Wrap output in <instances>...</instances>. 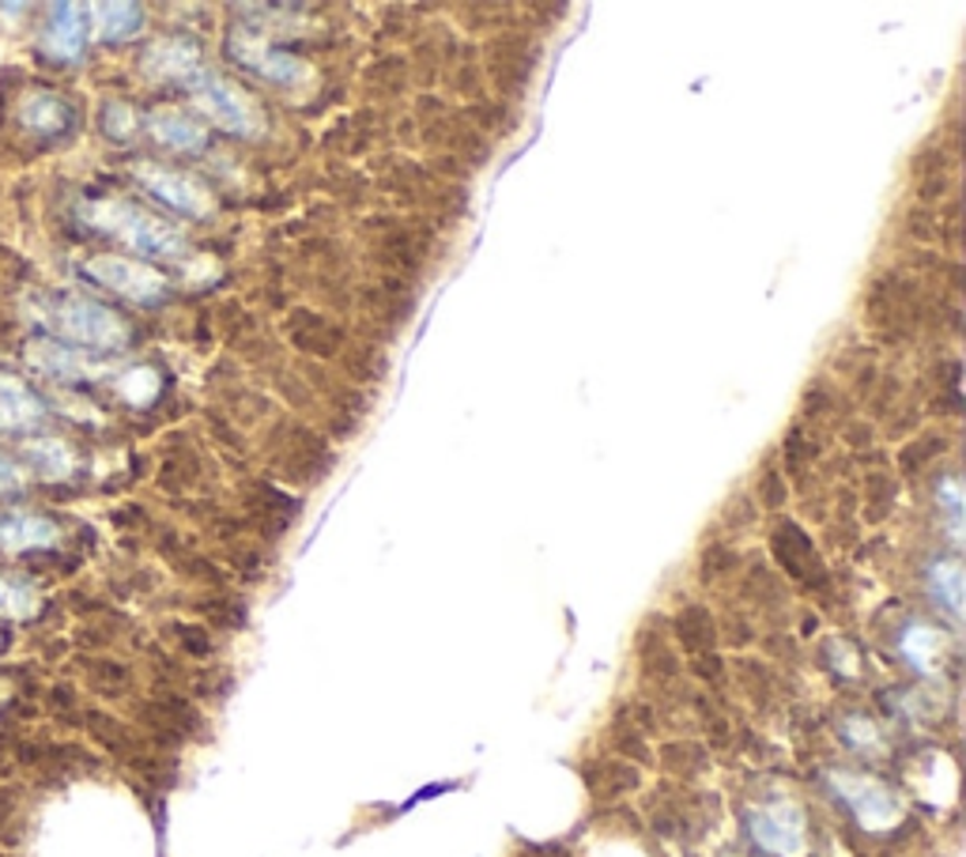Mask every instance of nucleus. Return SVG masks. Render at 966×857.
Listing matches in <instances>:
<instances>
[{"mask_svg":"<svg viewBox=\"0 0 966 857\" xmlns=\"http://www.w3.org/2000/svg\"><path fill=\"white\" fill-rule=\"evenodd\" d=\"M676 635H680V642L683 646L691 650V654H714V639H718V627H714V620H710V612L706 608H683L680 616H676Z\"/></svg>","mask_w":966,"mask_h":857,"instance_id":"4be33fe9","label":"nucleus"},{"mask_svg":"<svg viewBox=\"0 0 966 857\" xmlns=\"http://www.w3.org/2000/svg\"><path fill=\"white\" fill-rule=\"evenodd\" d=\"M103 133L110 136L114 144H125L136 133V114L125 103H106L103 106Z\"/></svg>","mask_w":966,"mask_h":857,"instance_id":"393cba45","label":"nucleus"},{"mask_svg":"<svg viewBox=\"0 0 966 857\" xmlns=\"http://www.w3.org/2000/svg\"><path fill=\"white\" fill-rule=\"evenodd\" d=\"M87 23L95 27V35L103 38V42H129L133 35H140L144 27V12L136 4H95L87 8Z\"/></svg>","mask_w":966,"mask_h":857,"instance_id":"dca6fc26","label":"nucleus"},{"mask_svg":"<svg viewBox=\"0 0 966 857\" xmlns=\"http://www.w3.org/2000/svg\"><path fill=\"white\" fill-rule=\"evenodd\" d=\"M31 605H35L31 590L19 586L12 578H0V612H4V616H27Z\"/></svg>","mask_w":966,"mask_h":857,"instance_id":"a878e982","label":"nucleus"},{"mask_svg":"<svg viewBox=\"0 0 966 857\" xmlns=\"http://www.w3.org/2000/svg\"><path fill=\"white\" fill-rule=\"evenodd\" d=\"M87 8L80 4H53L50 8V19H46V31H42V53L53 57V61H76L84 53V42H87Z\"/></svg>","mask_w":966,"mask_h":857,"instance_id":"6e6552de","label":"nucleus"},{"mask_svg":"<svg viewBox=\"0 0 966 857\" xmlns=\"http://www.w3.org/2000/svg\"><path fill=\"white\" fill-rule=\"evenodd\" d=\"M16 118H19V125H23L27 133L38 136V140H61V136H68L76 129L72 103L61 99L57 91H42V87L19 95Z\"/></svg>","mask_w":966,"mask_h":857,"instance_id":"20e7f679","label":"nucleus"},{"mask_svg":"<svg viewBox=\"0 0 966 857\" xmlns=\"http://www.w3.org/2000/svg\"><path fill=\"white\" fill-rule=\"evenodd\" d=\"M27 461H31V469L38 476H46V480H65V476H72L76 469V457L61 438H31V442H27Z\"/></svg>","mask_w":966,"mask_h":857,"instance_id":"aec40b11","label":"nucleus"},{"mask_svg":"<svg viewBox=\"0 0 966 857\" xmlns=\"http://www.w3.org/2000/svg\"><path fill=\"white\" fill-rule=\"evenodd\" d=\"M152 136L167 148H178V152H197L204 144V133L201 125L193 118H185L178 110H155L152 121H148Z\"/></svg>","mask_w":966,"mask_h":857,"instance_id":"a211bd4d","label":"nucleus"},{"mask_svg":"<svg viewBox=\"0 0 966 857\" xmlns=\"http://www.w3.org/2000/svg\"><path fill=\"white\" fill-rule=\"evenodd\" d=\"M197 103L204 106L212 121H219L231 133H250V103L234 91L231 84H223L219 76H201V84L193 87Z\"/></svg>","mask_w":966,"mask_h":857,"instance_id":"1a4fd4ad","label":"nucleus"},{"mask_svg":"<svg viewBox=\"0 0 966 857\" xmlns=\"http://www.w3.org/2000/svg\"><path fill=\"white\" fill-rule=\"evenodd\" d=\"M333 461H336V454L329 450L314 431H306V427H299V423H284V431H280V469L287 476L318 484Z\"/></svg>","mask_w":966,"mask_h":857,"instance_id":"39448f33","label":"nucleus"},{"mask_svg":"<svg viewBox=\"0 0 966 857\" xmlns=\"http://www.w3.org/2000/svg\"><path fill=\"white\" fill-rule=\"evenodd\" d=\"M536 50L533 42H502L491 53V76L506 95H521L533 80Z\"/></svg>","mask_w":966,"mask_h":857,"instance_id":"ddd939ff","label":"nucleus"},{"mask_svg":"<svg viewBox=\"0 0 966 857\" xmlns=\"http://www.w3.org/2000/svg\"><path fill=\"white\" fill-rule=\"evenodd\" d=\"M729 567H733V552H729L725 544H710L706 555H702V578L714 582L718 574L729 571Z\"/></svg>","mask_w":966,"mask_h":857,"instance_id":"cd10ccee","label":"nucleus"},{"mask_svg":"<svg viewBox=\"0 0 966 857\" xmlns=\"http://www.w3.org/2000/svg\"><path fill=\"white\" fill-rule=\"evenodd\" d=\"M751 839L774 857L804 854V827H800V816L786 805L759 808V812L751 816Z\"/></svg>","mask_w":966,"mask_h":857,"instance_id":"0eeeda50","label":"nucleus"},{"mask_svg":"<svg viewBox=\"0 0 966 857\" xmlns=\"http://www.w3.org/2000/svg\"><path fill=\"white\" fill-rule=\"evenodd\" d=\"M144 72L152 76V80H174V76L189 72L193 65V46L182 42V38H163V42H155L148 53H144Z\"/></svg>","mask_w":966,"mask_h":857,"instance_id":"6ab92c4d","label":"nucleus"},{"mask_svg":"<svg viewBox=\"0 0 966 857\" xmlns=\"http://www.w3.org/2000/svg\"><path fill=\"white\" fill-rule=\"evenodd\" d=\"M38 318L53 337L68 348H91V352H121L129 344V325L110 306L84 295H46L38 303Z\"/></svg>","mask_w":966,"mask_h":857,"instance_id":"f257e3e1","label":"nucleus"},{"mask_svg":"<svg viewBox=\"0 0 966 857\" xmlns=\"http://www.w3.org/2000/svg\"><path fill=\"white\" fill-rule=\"evenodd\" d=\"M46 416L42 397L23 378L0 370V431H27Z\"/></svg>","mask_w":966,"mask_h":857,"instance_id":"9b49d317","label":"nucleus"},{"mask_svg":"<svg viewBox=\"0 0 966 857\" xmlns=\"http://www.w3.org/2000/svg\"><path fill=\"white\" fill-rule=\"evenodd\" d=\"M16 491H23V473H19V465L12 457L0 454V495H16Z\"/></svg>","mask_w":966,"mask_h":857,"instance_id":"c85d7f7f","label":"nucleus"},{"mask_svg":"<svg viewBox=\"0 0 966 857\" xmlns=\"http://www.w3.org/2000/svg\"><path fill=\"white\" fill-rule=\"evenodd\" d=\"M27 363H31L38 374L53 378V382H76L84 378V352L68 344H57V340H31L27 344Z\"/></svg>","mask_w":966,"mask_h":857,"instance_id":"4468645a","label":"nucleus"},{"mask_svg":"<svg viewBox=\"0 0 966 857\" xmlns=\"http://www.w3.org/2000/svg\"><path fill=\"white\" fill-rule=\"evenodd\" d=\"M786 465L793 473H804L808 469V461H812V442H808V435H804V427H793V431L786 435Z\"/></svg>","mask_w":966,"mask_h":857,"instance_id":"bb28decb","label":"nucleus"},{"mask_svg":"<svg viewBox=\"0 0 966 857\" xmlns=\"http://www.w3.org/2000/svg\"><path fill=\"white\" fill-rule=\"evenodd\" d=\"M759 499H763L767 506H782L786 503V480L778 473H763V480H759Z\"/></svg>","mask_w":966,"mask_h":857,"instance_id":"c756f323","label":"nucleus"},{"mask_svg":"<svg viewBox=\"0 0 966 857\" xmlns=\"http://www.w3.org/2000/svg\"><path fill=\"white\" fill-rule=\"evenodd\" d=\"M940 450H944V438H940V435H925V438H917V442H906V450L899 454V469H902L906 476L921 473L925 465H929Z\"/></svg>","mask_w":966,"mask_h":857,"instance_id":"b1692460","label":"nucleus"},{"mask_svg":"<svg viewBox=\"0 0 966 857\" xmlns=\"http://www.w3.org/2000/svg\"><path fill=\"white\" fill-rule=\"evenodd\" d=\"M363 306L374 325H382L386 333H397L408 318H412V306H416V295L404 288V280H386L378 288H367L363 291Z\"/></svg>","mask_w":966,"mask_h":857,"instance_id":"f8f14e48","label":"nucleus"},{"mask_svg":"<svg viewBox=\"0 0 966 857\" xmlns=\"http://www.w3.org/2000/svg\"><path fill=\"white\" fill-rule=\"evenodd\" d=\"M84 220L91 223L95 231L103 235H114L121 238L125 246H133L136 253L144 257H178L182 253V238L178 231L167 227L163 220L148 216L144 208L136 204H125V201H91L84 208Z\"/></svg>","mask_w":966,"mask_h":857,"instance_id":"f03ea898","label":"nucleus"},{"mask_svg":"<svg viewBox=\"0 0 966 857\" xmlns=\"http://www.w3.org/2000/svg\"><path fill=\"white\" fill-rule=\"evenodd\" d=\"M133 174L152 197H159L163 204H170V208L185 212V216H204V212H208V193L193 178H185V174L155 167V163H140V167H133Z\"/></svg>","mask_w":966,"mask_h":857,"instance_id":"423d86ee","label":"nucleus"},{"mask_svg":"<svg viewBox=\"0 0 966 857\" xmlns=\"http://www.w3.org/2000/svg\"><path fill=\"white\" fill-rule=\"evenodd\" d=\"M291 340L302 352H314V356H340L348 348L344 333L325 318H314V314H299L295 325H291Z\"/></svg>","mask_w":966,"mask_h":857,"instance_id":"f3484780","label":"nucleus"},{"mask_svg":"<svg viewBox=\"0 0 966 857\" xmlns=\"http://www.w3.org/2000/svg\"><path fill=\"white\" fill-rule=\"evenodd\" d=\"M84 276L106 291H117V295L133 299V303H155V299L167 295V280L155 269L140 265V261L91 257V261H84Z\"/></svg>","mask_w":966,"mask_h":857,"instance_id":"7ed1b4c3","label":"nucleus"},{"mask_svg":"<svg viewBox=\"0 0 966 857\" xmlns=\"http://www.w3.org/2000/svg\"><path fill=\"white\" fill-rule=\"evenodd\" d=\"M842 797L857 808V816H861L865 824H887L895 820V801L887 797L880 786L872 782H842Z\"/></svg>","mask_w":966,"mask_h":857,"instance_id":"412c9836","label":"nucleus"},{"mask_svg":"<svg viewBox=\"0 0 966 857\" xmlns=\"http://www.w3.org/2000/svg\"><path fill=\"white\" fill-rule=\"evenodd\" d=\"M774 555L797 582H804V586H816V578L827 582V574H823V567H819V559H816L812 537H808L800 525H793V522L778 525V529H774Z\"/></svg>","mask_w":966,"mask_h":857,"instance_id":"9d476101","label":"nucleus"},{"mask_svg":"<svg viewBox=\"0 0 966 857\" xmlns=\"http://www.w3.org/2000/svg\"><path fill=\"white\" fill-rule=\"evenodd\" d=\"M340 363L348 367V374L355 378V382H378V378L386 374V356L374 352V348H344Z\"/></svg>","mask_w":966,"mask_h":857,"instance_id":"5701e85b","label":"nucleus"},{"mask_svg":"<svg viewBox=\"0 0 966 857\" xmlns=\"http://www.w3.org/2000/svg\"><path fill=\"white\" fill-rule=\"evenodd\" d=\"M57 544V525L38 518V514H8L0 518V548L4 552H31Z\"/></svg>","mask_w":966,"mask_h":857,"instance_id":"2eb2a0df","label":"nucleus"}]
</instances>
